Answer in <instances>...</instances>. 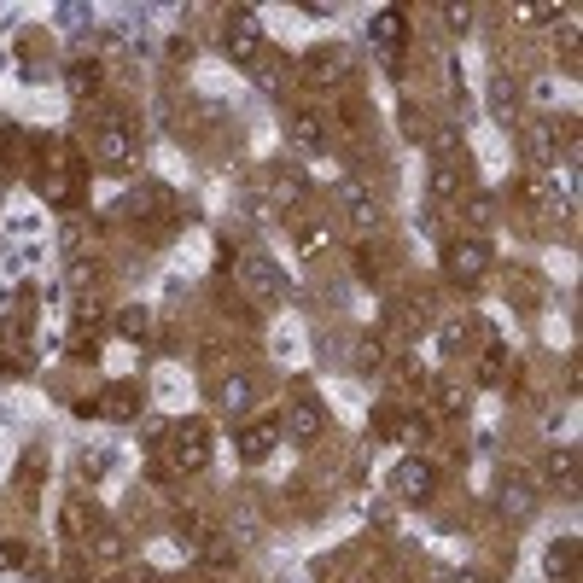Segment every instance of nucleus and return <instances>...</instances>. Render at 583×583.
<instances>
[{
	"instance_id": "obj_36",
	"label": "nucleus",
	"mask_w": 583,
	"mask_h": 583,
	"mask_svg": "<svg viewBox=\"0 0 583 583\" xmlns=\"http://www.w3.org/2000/svg\"><path fill=\"white\" fill-rule=\"evenodd\" d=\"M397 117H403V135H409V140H426V135H432V123H426V111H420V105H414V100H403V111H397Z\"/></svg>"
},
{
	"instance_id": "obj_14",
	"label": "nucleus",
	"mask_w": 583,
	"mask_h": 583,
	"mask_svg": "<svg viewBox=\"0 0 583 583\" xmlns=\"http://www.w3.org/2000/svg\"><path fill=\"white\" fill-rule=\"evenodd\" d=\"M286 135H292L298 152H327V117L304 105V111H292V117H286Z\"/></svg>"
},
{
	"instance_id": "obj_16",
	"label": "nucleus",
	"mask_w": 583,
	"mask_h": 583,
	"mask_svg": "<svg viewBox=\"0 0 583 583\" xmlns=\"http://www.w3.org/2000/svg\"><path fill=\"white\" fill-rule=\"evenodd\" d=\"M100 88H105V65H100V59H70V70H65V94H70V100L88 105Z\"/></svg>"
},
{
	"instance_id": "obj_21",
	"label": "nucleus",
	"mask_w": 583,
	"mask_h": 583,
	"mask_svg": "<svg viewBox=\"0 0 583 583\" xmlns=\"http://www.w3.org/2000/svg\"><path fill=\"white\" fill-rule=\"evenodd\" d=\"M502 514L508 519H531L537 514V490H531V479H502Z\"/></svg>"
},
{
	"instance_id": "obj_45",
	"label": "nucleus",
	"mask_w": 583,
	"mask_h": 583,
	"mask_svg": "<svg viewBox=\"0 0 583 583\" xmlns=\"http://www.w3.org/2000/svg\"><path fill=\"white\" fill-rule=\"evenodd\" d=\"M298 245H304V251H321V245H327V228H304V234H298Z\"/></svg>"
},
{
	"instance_id": "obj_7",
	"label": "nucleus",
	"mask_w": 583,
	"mask_h": 583,
	"mask_svg": "<svg viewBox=\"0 0 583 583\" xmlns=\"http://www.w3.org/2000/svg\"><path fill=\"white\" fill-rule=\"evenodd\" d=\"M240 286L251 292V304H286L292 298V280L269 257H240Z\"/></svg>"
},
{
	"instance_id": "obj_41",
	"label": "nucleus",
	"mask_w": 583,
	"mask_h": 583,
	"mask_svg": "<svg viewBox=\"0 0 583 583\" xmlns=\"http://www.w3.org/2000/svg\"><path fill=\"white\" fill-rule=\"evenodd\" d=\"M467 216H473V222H490V216H496V199H490V193H479V199H473V205H467Z\"/></svg>"
},
{
	"instance_id": "obj_8",
	"label": "nucleus",
	"mask_w": 583,
	"mask_h": 583,
	"mask_svg": "<svg viewBox=\"0 0 583 583\" xmlns=\"http://www.w3.org/2000/svg\"><path fill=\"white\" fill-rule=\"evenodd\" d=\"M432 490H438V467L426 455H403L391 467V496L397 502H432Z\"/></svg>"
},
{
	"instance_id": "obj_12",
	"label": "nucleus",
	"mask_w": 583,
	"mask_h": 583,
	"mask_svg": "<svg viewBox=\"0 0 583 583\" xmlns=\"http://www.w3.org/2000/svg\"><path fill=\"white\" fill-rule=\"evenodd\" d=\"M94 525H100L94 502H88L82 490H70L65 508H59V537H70V543H88V537H94Z\"/></svg>"
},
{
	"instance_id": "obj_1",
	"label": "nucleus",
	"mask_w": 583,
	"mask_h": 583,
	"mask_svg": "<svg viewBox=\"0 0 583 583\" xmlns=\"http://www.w3.org/2000/svg\"><path fill=\"white\" fill-rule=\"evenodd\" d=\"M140 152V123L129 111H111L100 129H94V158H100L105 170H129Z\"/></svg>"
},
{
	"instance_id": "obj_4",
	"label": "nucleus",
	"mask_w": 583,
	"mask_h": 583,
	"mask_svg": "<svg viewBox=\"0 0 583 583\" xmlns=\"http://www.w3.org/2000/svg\"><path fill=\"white\" fill-rule=\"evenodd\" d=\"M222 47H228L234 65H257V59H263V18H257L251 6H234V12L222 18Z\"/></svg>"
},
{
	"instance_id": "obj_19",
	"label": "nucleus",
	"mask_w": 583,
	"mask_h": 583,
	"mask_svg": "<svg viewBox=\"0 0 583 583\" xmlns=\"http://www.w3.org/2000/svg\"><path fill=\"white\" fill-rule=\"evenodd\" d=\"M426 391H432V409H438V414H467V403H473V397H467V385H461L455 374L426 379Z\"/></svg>"
},
{
	"instance_id": "obj_6",
	"label": "nucleus",
	"mask_w": 583,
	"mask_h": 583,
	"mask_svg": "<svg viewBox=\"0 0 583 583\" xmlns=\"http://www.w3.org/2000/svg\"><path fill=\"white\" fill-rule=\"evenodd\" d=\"M321 432H327V409H321V397L298 391V397H292V409L280 414V438H286V444H298V449H309Z\"/></svg>"
},
{
	"instance_id": "obj_39",
	"label": "nucleus",
	"mask_w": 583,
	"mask_h": 583,
	"mask_svg": "<svg viewBox=\"0 0 583 583\" xmlns=\"http://www.w3.org/2000/svg\"><path fill=\"white\" fill-rule=\"evenodd\" d=\"M444 24L455 35H467V30H473V6H444Z\"/></svg>"
},
{
	"instance_id": "obj_33",
	"label": "nucleus",
	"mask_w": 583,
	"mask_h": 583,
	"mask_svg": "<svg viewBox=\"0 0 583 583\" xmlns=\"http://www.w3.org/2000/svg\"><path fill=\"white\" fill-rule=\"evenodd\" d=\"M449 356H467V344H473V321H444V333H438Z\"/></svg>"
},
{
	"instance_id": "obj_49",
	"label": "nucleus",
	"mask_w": 583,
	"mask_h": 583,
	"mask_svg": "<svg viewBox=\"0 0 583 583\" xmlns=\"http://www.w3.org/2000/svg\"><path fill=\"white\" fill-rule=\"evenodd\" d=\"M0 187H6V181H0Z\"/></svg>"
},
{
	"instance_id": "obj_2",
	"label": "nucleus",
	"mask_w": 583,
	"mask_h": 583,
	"mask_svg": "<svg viewBox=\"0 0 583 583\" xmlns=\"http://www.w3.org/2000/svg\"><path fill=\"white\" fill-rule=\"evenodd\" d=\"M170 467L175 473H205L210 467V426L205 420H170Z\"/></svg>"
},
{
	"instance_id": "obj_37",
	"label": "nucleus",
	"mask_w": 583,
	"mask_h": 583,
	"mask_svg": "<svg viewBox=\"0 0 583 583\" xmlns=\"http://www.w3.org/2000/svg\"><path fill=\"white\" fill-rule=\"evenodd\" d=\"M140 438H146V449H164V438H170V420H164V414H146V420H140Z\"/></svg>"
},
{
	"instance_id": "obj_43",
	"label": "nucleus",
	"mask_w": 583,
	"mask_h": 583,
	"mask_svg": "<svg viewBox=\"0 0 583 583\" xmlns=\"http://www.w3.org/2000/svg\"><path fill=\"white\" fill-rule=\"evenodd\" d=\"M560 47H566V59H572V65H578V24H572V18H566V24H560Z\"/></svg>"
},
{
	"instance_id": "obj_20",
	"label": "nucleus",
	"mask_w": 583,
	"mask_h": 583,
	"mask_svg": "<svg viewBox=\"0 0 583 583\" xmlns=\"http://www.w3.org/2000/svg\"><path fill=\"white\" fill-rule=\"evenodd\" d=\"M100 344V309L94 304H76V327H70V356H94Z\"/></svg>"
},
{
	"instance_id": "obj_34",
	"label": "nucleus",
	"mask_w": 583,
	"mask_h": 583,
	"mask_svg": "<svg viewBox=\"0 0 583 583\" xmlns=\"http://www.w3.org/2000/svg\"><path fill=\"white\" fill-rule=\"evenodd\" d=\"M88 543H94V554H100L105 566H117V560L129 554V543H123V531H94Z\"/></svg>"
},
{
	"instance_id": "obj_30",
	"label": "nucleus",
	"mask_w": 583,
	"mask_h": 583,
	"mask_svg": "<svg viewBox=\"0 0 583 583\" xmlns=\"http://www.w3.org/2000/svg\"><path fill=\"white\" fill-rule=\"evenodd\" d=\"M269 193H275L280 205H298V199L309 193V181H304L298 170H292V164H280V170L269 175Z\"/></svg>"
},
{
	"instance_id": "obj_5",
	"label": "nucleus",
	"mask_w": 583,
	"mask_h": 583,
	"mask_svg": "<svg viewBox=\"0 0 583 583\" xmlns=\"http://www.w3.org/2000/svg\"><path fill=\"white\" fill-rule=\"evenodd\" d=\"M368 41H374V53L385 59L391 76H403V47H409V18L397 12V6H379L374 24H368Z\"/></svg>"
},
{
	"instance_id": "obj_10",
	"label": "nucleus",
	"mask_w": 583,
	"mask_h": 583,
	"mask_svg": "<svg viewBox=\"0 0 583 583\" xmlns=\"http://www.w3.org/2000/svg\"><path fill=\"white\" fill-rule=\"evenodd\" d=\"M100 414H105V420H117V426H135L140 414H146L140 385H129V379H111V385L100 391Z\"/></svg>"
},
{
	"instance_id": "obj_23",
	"label": "nucleus",
	"mask_w": 583,
	"mask_h": 583,
	"mask_svg": "<svg viewBox=\"0 0 583 583\" xmlns=\"http://www.w3.org/2000/svg\"><path fill=\"white\" fill-rule=\"evenodd\" d=\"M490 117H496V123H508V129L519 123V88H514V76H496V82H490Z\"/></svg>"
},
{
	"instance_id": "obj_48",
	"label": "nucleus",
	"mask_w": 583,
	"mask_h": 583,
	"mask_svg": "<svg viewBox=\"0 0 583 583\" xmlns=\"http://www.w3.org/2000/svg\"><path fill=\"white\" fill-rule=\"evenodd\" d=\"M152 583H187V578H152Z\"/></svg>"
},
{
	"instance_id": "obj_35",
	"label": "nucleus",
	"mask_w": 583,
	"mask_h": 583,
	"mask_svg": "<svg viewBox=\"0 0 583 583\" xmlns=\"http://www.w3.org/2000/svg\"><path fill=\"white\" fill-rule=\"evenodd\" d=\"M117 333H123V339H146V333H152V315H146L140 304H129L123 315H117Z\"/></svg>"
},
{
	"instance_id": "obj_46",
	"label": "nucleus",
	"mask_w": 583,
	"mask_h": 583,
	"mask_svg": "<svg viewBox=\"0 0 583 583\" xmlns=\"http://www.w3.org/2000/svg\"><path fill=\"white\" fill-rule=\"evenodd\" d=\"M94 583H152V578H146V572H140V578L135 572H111V578H94Z\"/></svg>"
},
{
	"instance_id": "obj_32",
	"label": "nucleus",
	"mask_w": 583,
	"mask_h": 583,
	"mask_svg": "<svg viewBox=\"0 0 583 583\" xmlns=\"http://www.w3.org/2000/svg\"><path fill=\"white\" fill-rule=\"evenodd\" d=\"M199 560H205V572H234V560H240V549H234L228 537H210L205 549H199Z\"/></svg>"
},
{
	"instance_id": "obj_24",
	"label": "nucleus",
	"mask_w": 583,
	"mask_h": 583,
	"mask_svg": "<svg viewBox=\"0 0 583 583\" xmlns=\"http://www.w3.org/2000/svg\"><path fill=\"white\" fill-rule=\"evenodd\" d=\"M175 543L187 554H199L210 543V519L199 514V508H187V514H175Z\"/></svg>"
},
{
	"instance_id": "obj_31",
	"label": "nucleus",
	"mask_w": 583,
	"mask_h": 583,
	"mask_svg": "<svg viewBox=\"0 0 583 583\" xmlns=\"http://www.w3.org/2000/svg\"><path fill=\"white\" fill-rule=\"evenodd\" d=\"M543 566H549V578H572V572H578V537H560V543H549Z\"/></svg>"
},
{
	"instance_id": "obj_11",
	"label": "nucleus",
	"mask_w": 583,
	"mask_h": 583,
	"mask_svg": "<svg viewBox=\"0 0 583 583\" xmlns=\"http://www.w3.org/2000/svg\"><path fill=\"white\" fill-rule=\"evenodd\" d=\"M525 152L537 170H554L560 164V117H531L525 123Z\"/></svg>"
},
{
	"instance_id": "obj_38",
	"label": "nucleus",
	"mask_w": 583,
	"mask_h": 583,
	"mask_svg": "<svg viewBox=\"0 0 583 583\" xmlns=\"http://www.w3.org/2000/svg\"><path fill=\"white\" fill-rule=\"evenodd\" d=\"M88 286H94V263H88V257H70V292L82 298Z\"/></svg>"
},
{
	"instance_id": "obj_26",
	"label": "nucleus",
	"mask_w": 583,
	"mask_h": 583,
	"mask_svg": "<svg viewBox=\"0 0 583 583\" xmlns=\"http://www.w3.org/2000/svg\"><path fill=\"white\" fill-rule=\"evenodd\" d=\"M216 403H222V414L245 420V414H251V379H245V374H228V379H222V391H216Z\"/></svg>"
},
{
	"instance_id": "obj_17",
	"label": "nucleus",
	"mask_w": 583,
	"mask_h": 583,
	"mask_svg": "<svg viewBox=\"0 0 583 583\" xmlns=\"http://www.w3.org/2000/svg\"><path fill=\"white\" fill-rule=\"evenodd\" d=\"M543 473H549V484L560 490V496H578V449H572V444H554L549 461H543Z\"/></svg>"
},
{
	"instance_id": "obj_22",
	"label": "nucleus",
	"mask_w": 583,
	"mask_h": 583,
	"mask_svg": "<svg viewBox=\"0 0 583 583\" xmlns=\"http://www.w3.org/2000/svg\"><path fill=\"white\" fill-rule=\"evenodd\" d=\"M374 432H391V438H397V444H432V426H426V420H420V414H391V420H379Z\"/></svg>"
},
{
	"instance_id": "obj_40",
	"label": "nucleus",
	"mask_w": 583,
	"mask_h": 583,
	"mask_svg": "<svg viewBox=\"0 0 583 583\" xmlns=\"http://www.w3.org/2000/svg\"><path fill=\"white\" fill-rule=\"evenodd\" d=\"M76 473H82V479H100V473H105V455H100V449H88V455L76 461Z\"/></svg>"
},
{
	"instance_id": "obj_25",
	"label": "nucleus",
	"mask_w": 583,
	"mask_h": 583,
	"mask_svg": "<svg viewBox=\"0 0 583 583\" xmlns=\"http://www.w3.org/2000/svg\"><path fill=\"white\" fill-rule=\"evenodd\" d=\"M123 210H129L135 222H158V216L170 210V193H164V187H140V193H129V199H123Z\"/></svg>"
},
{
	"instance_id": "obj_27",
	"label": "nucleus",
	"mask_w": 583,
	"mask_h": 583,
	"mask_svg": "<svg viewBox=\"0 0 583 583\" xmlns=\"http://www.w3.org/2000/svg\"><path fill=\"white\" fill-rule=\"evenodd\" d=\"M0 362H6V374H24V368H30V339H24V327H0Z\"/></svg>"
},
{
	"instance_id": "obj_15",
	"label": "nucleus",
	"mask_w": 583,
	"mask_h": 583,
	"mask_svg": "<svg viewBox=\"0 0 583 583\" xmlns=\"http://www.w3.org/2000/svg\"><path fill=\"white\" fill-rule=\"evenodd\" d=\"M426 187H432V199H438V205L461 199V193H467V164H461V158H432V175H426Z\"/></svg>"
},
{
	"instance_id": "obj_47",
	"label": "nucleus",
	"mask_w": 583,
	"mask_h": 583,
	"mask_svg": "<svg viewBox=\"0 0 583 583\" xmlns=\"http://www.w3.org/2000/svg\"><path fill=\"white\" fill-rule=\"evenodd\" d=\"M455 583H490V578H484V572H467V578H455Z\"/></svg>"
},
{
	"instance_id": "obj_28",
	"label": "nucleus",
	"mask_w": 583,
	"mask_h": 583,
	"mask_svg": "<svg viewBox=\"0 0 583 583\" xmlns=\"http://www.w3.org/2000/svg\"><path fill=\"white\" fill-rule=\"evenodd\" d=\"M350 362H356L362 374H379V368H385V339H379V333H356V339H350Z\"/></svg>"
},
{
	"instance_id": "obj_29",
	"label": "nucleus",
	"mask_w": 583,
	"mask_h": 583,
	"mask_svg": "<svg viewBox=\"0 0 583 583\" xmlns=\"http://www.w3.org/2000/svg\"><path fill=\"white\" fill-rule=\"evenodd\" d=\"M508 356H514V350H508L502 339L484 344V356H479V385H502V379H508Z\"/></svg>"
},
{
	"instance_id": "obj_18",
	"label": "nucleus",
	"mask_w": 583,
	"mask_h": 583,
	"mask_svg": "<svg viewBox=\"0 0 583 583\" xmlns=\"http://www.w3.org/2000/svg\"><path fill=\"white\" fill-rule=\"evenodd\" d=\"M275 444H280V420H251V426L240 432V461L257 467V461H269V449Z\"/></svg>"
},
{
	"instance_id": "obj_13",
	"label": "nucleus",
	"mask_w": 583,
	"mask_h": 583,
	"mask_svg": "<svg viewBox=\"0 0 583 583\" xmlns=\"http://www.w3.org/2000/svg\"><path fill=\"white\" fill-rule=\"evenodd\" d=\"M344 65H350V53H344L339 41H333V47H309V53H304V76L315 82V88L344 82Z\"/></svg>"
},
{
	"instance_id": "obj_3",
	"label": "nucleus",
	"mask_w": 583,
	"mask_h": 583,
	"mask_svg": "<svg viewBox=\"0 0 583 583\" xmlns=\"http://www.w3.org/2000/svg\"><path fill=\"white\" fill-rule=\"evenodd\" d=\"M444 275L455 286H479L490 275V240L484 234H461V240L444 245Z\"/></svg>"
},
{
	"instance_id": "obj_9",
	"label": "nucleus",
	"mask_w": 583,
	"mask_h": 583,
	"mask_svg": "<svg viewBox=\"0 0 583 583\" xmlns=\"http://www.w3.org/2000/svg\"><path fill=\"white\" fill-rule=\"evenodd\" d=\"M339 205H344V222H350L356 234H374L379 216H385V210H379V193L368 187V181H362V175L339 181Z\"/></svg>"
},
{
	"instance_id": "obj_44",
	"label": "nucleus",
	"mask_w": 583,
	"mask_h": 583,
	"mask_svg": "<svg viewBox=\"0 0 583 583\" xmlns=\"http://www.w3.org/2000/svg\"><path fill=\"white\" fill-rule=\"evenodd\" d=\"M12 566H24V549L18 543H0V572H12Z\"/></svg>"
},
{
	"instance_id": "obj_42",
	"label": "nucleus",
	"mask_w": 583,
	"mask_h": 583,
	"mask_svg": "<svg viewBox=\"0 0 583 583\" xmlns=\"http://www.w3.org/2000/svg\"><path fill=\"white\" fill-rule=\"evenodd\" d=\"M59 245H65L70 257L82 251V222H76V216H70V222H65V234H59Z\"/></svg>"
}]
</instances>
